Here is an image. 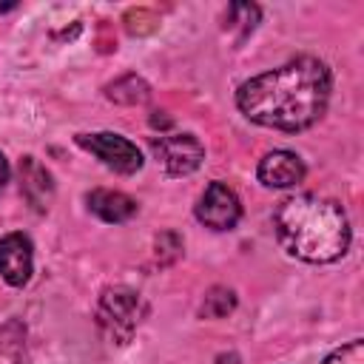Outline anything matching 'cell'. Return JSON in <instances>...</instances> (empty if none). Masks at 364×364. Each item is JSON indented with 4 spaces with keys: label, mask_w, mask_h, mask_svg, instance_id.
Wrapping results in <instances>:
<instances>
[{
    "label": "cell",
    "mask_w": 364,
    "mask_h": 364,
    "mask_svg": "<svg viewBox=\"0 0 364 364\" xmlns=\"http://www.w3.org/2000/svg\"><path fill=\"white\" fill-rule=\"evenodd\" d=\"M330 102V71L316 57H296L273 71L250 77L236 91L239 111L264 128H310Z\"/></svg>",
    "instance_id": "obj_1"
},
{
    "label": "cell",
    "mask_w": 364,
    "mask_h": 364,
    "mask_svg": "<svg viewBox=\"0 0 364 364\" xmlns=\"http://www.w3.org/2000/svg\"><path fill=\"white\" fill-rule=\"evenodd\" d=\"M324 364H364V341L355 338L324 358Z\"/></svg>",
    "instance_id": "obj_14"
},
{
    "label": "cell",
    "mask_w": 364,
    "mask_h": 364,
    "mask_svg": "<svg viewBox=\"0 0 364 364\" xmlns=\"http://www.w3.org/2000/svg\"><path fill=\"white\" fill-rule=\"evenodd\" d=\"M77 142L91 151L97 159H102V165H108L111 171L117 173H136L142 168V154L139 148L119 136V134H111V131H100V134H80Z\"/></svg>",
    "instance_id": "obj_4"
},
{
    "label": "cell",
    "mask_w": 364,
    "mask_h": 364,
    "mask_svg": "<svg viewBox=\"0 0 364 364\" xmlns=\"http://www.w3.org/2000/svg\"><path fill=\"white\" fill-rule=\"evenodd\" d=\"M145 301L139 293L128 290V287H108L100 296V307H97V321L102 327V333L114 341V344H125L131 338V333L136 330V324L145 316Z\"/></svg>",
    "instance_id": "obj_3"
},
{
    "label": "cell",
    "mask_w": 364,
    "mask_h": 364,
    "mask_svg": "<svg viewBox=\"0 0 364 364\" xmlns=\"http://www.w3.org/2000/svg\"><path fill=\"white\" fill-rule=\"evenodd\" d=\"M273 228L279 245L290 256L310 264L336 262L350 247V225L341 205L316 193L284 199L276 208Z\"/></svg>",
    "instance_id": "obj_2"
},
{
    "label": "cell",
    "mask_w": 364,
    "mask_h": 364,
    "mask_svg": "<svg viewBox=\"0 0 364 364\" xmlns=\"http://www.w3.org/2000/svg\"><path fill=\"white\" fill-rule=\"evenodd\" d=\"M108 97L114 102H122V105H139V102H145L151 97V88H148V82L142 77L125 74V77H119L117 82L108 85Z\"/></svg>",
    "instance_id": "obj_12"
},
{
    "label": "cell",
    "mask_w": 364,
    "mask_h": 364,
    "mask_svg": "<svg viewBox=\"0 0 364 364\" xmlns=\"http://www.w3.org/2000/svg\"><path fill=\"white\" fill-rule=\"evenodd\" d=\"M151 151L159 159V165L171 173V176H185L193 173L202 159H205V148L193 134H168V136H154L151 139Z\"/></svg>",
    "instance_id": "obj_5"
},
{
    "label": "cell",
    "mask_w": 364,
    "mask_h": 364,
    "mask_svg": "<svg viewBox=\"0 0 364 364\" xmlns=\"http://www.w3.org/2000/svg\"><path fill=\"white\" fill-rule=\"evenodd\" d=\"M14 6H17V3H14V0H9V3H0V14H3V11H11V9H14Z\"/></svg>",
    "instance_id": "obj_16"
},
{
    "label": "cell",
    "mask_w": 364,
    "mask_h": 364,
    "mask_svg": "<svg viewBox=\"0 0 364 364\" xmlns=\"http://www.w3.org/2000/svg\"><path fill=\"white\" fill-rule=\"evenodd\" d=\"M88 210L97 213L102 222H128L136 213V202L122 193V191H108V188H97L88 193Z\"/></svg>",
    "instance_id": "obj_9"
},
{
    "label": "cell",
    "mask_w": 364,
    "mask_h": 364,
    "mask_svg": "<svg viewBox=\"0 0 364 364\" xmlns=\"http://www.w3.org/2000/svg\"><path fill=\"white\" fill-rule=\"evenodd\" d=\"M304 179V162L293 151H270L259 162V182L264 188H293Z\"/></svg>",
    "instance_id": "obj_8"
},
{
    "label": "cell",
    "mask_w": 364,
    "mask_h": 364,
    "mask_svg": "<svg viewBox=\"0 0 364 364\" xmlns=\"http://www.w3.org/2000/svg\"><path fill=\"white\" fill-rule=\"evenodd\" d=\"M233 307H236L233 290H228V287H213V290L205 296V301H202V316H208V318H222V316H228Z\"/></svg>",
    "instance_id": "obj_13"
},
{
    "label": "cell",
    "mask_w": 364,
    "mask_h": 364,
    "mask_svg": "<svg viewBox=\"0 0 364 364\" xmlns=\"http://www.w3.org/2000/svg\"><path fill=\"white\" fill-rule=\"evenodd\" d=\"M20 179H23V191L26 196L43 210L48 208V199H51V176L34 162V156H26L20 162Z\"/></svg>",
    "instance_id": "obj_10"
},
{
    "label": "cell",
    "mask_w": 364,
    "mask_h": 364,
    "mask_svg": "<svg viewBox=\"0 0 364 364\" xmlns=\"http://www.w3.org/2000/svg\"><path fill=\"white\" fill-rule=\"evenodd\" d=\"M34 267V247L31 239L23 233H9L0 239V276L11 287H23L31 279Z\"/></svg>",
    "instance_id": "obj_7"
},
{
    "label": "cell",
    "mask_w": 364,
    "mask_h": 364,
    "mask_svg": "<svg viewBox=\"0 0 364 364\" xmlns=\"http://www.w3.org/2000/svg\"><path fill=\"white\" fill-rule=\"evenodd\" d=\"M0 364H26V330L20 321L0 324Z\"/></svg>",
    "instance_id": "obj_11"
},
{
    "label": "cell",
    "mask_w": 364,
    "mask_h": 364,
    "mask_svg": "<svg viewBox=\"0 0 364 364\" xmlns=\"http://www.w3.org/2000/svg\"><path fill=\"white\" fill-rule=\"evenodd\" d=\"M196 219L205 228H213V230H230V228H236V222L242 219L239 196L228 185L210 182L205 188V193L199 196V202H196Z\"/></svg>",
    "instance_id": "obj_6"
},
{
    "label": "cell",
    "mask_w": 364,
    "mask_h": 364,
    "mask_svg": "<svg viewBox=\"0 0 364 364\" xmlns=\"http://www.w3.org/2000/svg\"><path fill=\"white\" fill-rule=\"evenodd\" d=\"M9 182V162H6V156L0 154V188Z\"/></svg>",
    "instance_id": "obj_15"
}]
</instances>
